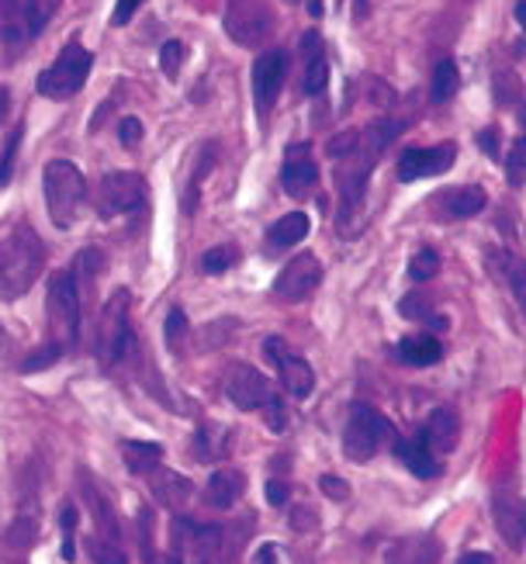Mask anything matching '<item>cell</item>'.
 Here are the masks:
<instances>
[{"instance_id": "cell-1", "label": "cell", "mask_w": 526, "mask_h": 564, "mask_svg": "<svg viewBox=\"0 0 526 564\" xmlns=\"http://www.w3.org/2000/svg\"><path fill=\"white\" fill-rule=\"evenodd\" d=\"M402 132V121H371L364 129H350L330 139L325 153L333 160V174H336V194H340V208H336V223L343 236L357 232V212L364 205L371 170L378 166L382 153L388 150V142Z\"/></svg>"}, {"instance_id": "cell-2", "label": "cell", "mask_w": 526, "mask_h": 564, "mask_svg": "<svg viewBox=\"0 0 526 564\" xmlns=\"http://www.w3.org/2000/svg\"><path fill=\"white\" fill-rule=\"evenodd\" d=\"M45 267V242L32 223H18L11 236L0 239V299L14 302L29 291Z\"/></svg>"}, {"instance_id": "cell-3", "label": "cell", "mask_w": 526, "mask_h": 564, "mask_svg": "<svg viewBox=\"0 0 526 564\" xmlns=\"http://www.w3.org/2000/svg\"><path fill=\"white\" fill-rule=\"evenodd\" d=\"M42 191H45V208L56 229H73L80 218L84 198H87V181L77 163L69 160H53L42 170Z\"/></svg>"}, {"instance_id": "cell-4", "label": "cell", "mask_w": 526, "mask_h": 564, "mask_svg": "<svg viewBox=\"0 0 526 564\" xmlns=\"http://www.w3.org/2000/svg\"><path fill=\"white\" fill-rule=\"evenodd\" d=\"M136 347V329H132V294L118 288L101 308V323H97V364L111 371Z\"/></svg>"}, {"instance_id": "cell-5", "label": "cell", "mask_w": 526, "mask_h": 564, "mask_svg": "<svg viewBox=\"0 0 526 564\" xmlns=\"http://www.w3.org/2000/svg\"><path fill=\"white\" fill-rule=\"evenodd\" d=\"M45 315H49V343H56L69 354L80 339V284L69 271H60L45 291Z\"/></svg>"}, {"instance_id": "cell-6", "label": "cell", "mask_w": 526, "mask_h": 564, "mask_svg": "<svg viewBox=\"0 0 526 564\" xmlns=\"http://www.w3.org/2000/svg\"><path fill=\"white\" fill-rule=\"evenodd\" d=\"M395 440V426L388 423V415L378 412L367 402H354L346 415V430H343V454L354 464H367L378 457Z\"/></svg>"}, {"instance_id": "cell-7", "label": "cell", "mask_w": 526, "mask_h": 564, "mask_svg": "<svg viewBox=\"0 0 526 564\" xmlns=\"http://www.w3.org/2000/svg\"><path fill=\"white\" fill-rule=\"evenodd\" d=\"M94 69V53L84 48L77 39L63 45V53L56 56L53 66H45L39 73V94L49 97V101H69V97H77L90 77Z\"/></svg>"}, {"instance_id": "cell-8", "label": "cell", "mask_w": 526, "mask_h": 564, "mask_svg": "<svg viewBox=\"0 0 526 564\" xmlns=\"http://www.w3.org/2000/svg\"><path fill=\"white\" fill-rule=\"evenodd\" d=\"M225 544L222 527L212 523H194V520H173L170 536V561L173 564H218Z\"/></svg>"}, {"instance_id": "cell-9", "label": "cell", "mask_w": 526, "mask_h": 564, "mask_svg": "<svg viewBox=\"0 0 526 564\" xmlns=\"http://www.w3.org/2000/svg\"><path fill=\"white\" fill-rule=\"evenodd\" d=\"M149 202V184L142 174H132V170H115V174H105L101 184H97V215L105 218H121L132 215Z\"/></svg>"}, {"instance_id": "cell-10", "label": "cell", "mask_w": 526, "mask_h": 564, "mask_svg": "<svg viewBox=\"0 0 526 564\" xmlns=\"http://www.w3.org/2000/svg\"><path fill=\"white\" fill-rule=\"evenodd\" d=\"M225 32L243 48L260 45L273 32L270 0H225Z\"/></svg>"}, {"instance_id": "cell-11", "label": "cell", "mask_w": 526, "mask_h": 564, "mask_svg": "<svg viewBox=\"0 0 526 564\" xmlns=\"http://www.w3.org/2000/svg\"><path fill=\"white\" fill-rule=\"evenodd\" d=\"M222 388L239 412H264L281 402L273 381H267L257 367H249V364H233L222 378Z\"/></svg>"}, {"instance_id": "cell-12", "label": "cell", "mask_w": 526, "mask_h": 564, "mask_svg": "<svg viewBox=\"0 0 526 564\" xmlns=\"http://www.w3.org/2000/svg\"><path fill=\"white\" fill-rule=\"evenodd\" d=\"M264 357L267 364L278 371V381L281 388L288 391L291 399H309L312 391H315V371H312V364L305 357H298L291 347H288V339L285 336H267L264 339Z\"/></svg>"}, {"instance_id": "cell-13", "label": "cell", "mask_w": 526, "mask_h": 564, "mask_svg": "<svg viewBox=\"0 0 526 564\" xmlns=\"http://www.w3.org/2000/svg\"><path fill=\"white\" fill-rule=\"evenodd\" d=\"M458 160V142H437V145H419V150H406L398 156V181L412 184V181H426L447 174Z\"/></svg>"}, {"instance_id": "cell-14", "label": "cell", "mask_w": 526, "mask_h": 564, "mask_svg": "<svg viewBox=\"0 0 526 564\" xmlns=\"http://www.w3.org/2000/svg\"><path fill=\"white\" fill-rule=\"evenodd\" d=\"M319 284H322V263L315 260V253H298L288 260V267L278 274V281H273V294L288 305H298V302L312 299V294L319 291Z\"/></svg>"}, {"instance_id": "cell-15", "label": "cell", "mask_w": 526, "mask_h": 564, "mask_svg": "<svg viewBox=\"0 0 526 564\" xmlns=\"http://www.w3.org/2000/svg\"><path fill=\"white\" fill-rule=\"evenodd\" d=\"M281 187L291 198H309L319 187V163L309 142H291L281 163Z\"/></svg>"}, {"instance_id": "cell-16", "label": "cell", "mask_w": 526, "mask_h": 564, "mask_svg": "<svg viewBox=\"0 0 526 564\" xmlns=\"http://www.w3.org/2000/svg\"><path fill=\"white\" fill-rule=\"evenodd\" d=\"M285 77H288V56L281 48H267V53L254 63V101H257L260 118H267L270 108L278 105Z\"/></svg>"}, {"instance_id": "cell-17", "label": "cell", "mask_w": 526, "mask_h": 564, "mask_svg": "<svg viewBox=\"0 0 526 564\" xmlns=\"http://www.w3.org/2000/svg\"><path fill=\"white\" fill-rule=\"evenodd\" d=\"M422 440V447L430 451L433 457H447L458 451V440H461V420L454 409H433L430 420L422 423V430L416 433Z\"/></svg>"}, {"instance_id": "cell-18", "label": "cell", "mask_w": 526, "mask_h": 564, "mask_svg": "<svg viewBox=\"0 0 526 564\" xmlns=\"http://www.w3.org/2000/svg\"><path fill=\"white\" fill-rule=\"evenodd\" d=\"M489 205V194L479 184H464V187H447L440 194H433V208L440 218H450V223H464V218L482 215Z\"/></svg>"}, {"instance_id": "cell-19", "label": "cell", "mask_w": 526, "mask_h": 564, "mask_svg": "<svg viewBox=\"0 0 526 564\" xmlns=\"http://www.w3.org/2000/svg\"><path fill=\"white\" fill-rule=\"evenodd\" d=\"M330 84V53H325V42L319 32H305L302 35V77H298V87H302L305 97H315Z\"/></svg>"}, {"instance_id": "cell-20", "label": "cell", "mask_w": 526, "mask_h": 564, "mask_svg": "<svg viewBox=\"0 0 526 564\" xmlns=\"http://www.w3.org/2000/svg\"><path fill=\"white\" fill-rule=\"evenodd\" d=\"M443 544L433 533H406L388 544L385 564H440Z\"/></svg>"}, {"instance_id": "cell-21", "label": "cell", "mask_w": 526, "mask_h": 564, "mask_svg": "<svg viewBox=\"0 0 526 564\" xmlns=\"http://www.w3.org/2000/svg\"><path fill=\"white\" fill-rule=\"evenodd\" d=\"M391 451H395L398 464H402V468H406L409 475L422 478V481H433V478L443 475V460L426 451V447H422V440H419L416 433H412V436H395V440H391Z\"/></svg>"}, {"instance_id": "cell-22", "label": "cell", "mask_w": 526, "mask_h": 564, "mask_svg": "<svg viewBox=\"0 0 526 564\" xmlns=\"http://www.w3.org/2000/svg\"><path fill=\"white\" fill-rule=\"evenodd\" d=\"M233 451V430L222 423H202L191 436V460L197 464H218Z\"/></svg>"}, {"instance_id": "cell-23", "label": "cell", "mask_w": 526, "mask_h": 564, "mask_svg": "<svg viewBox=\"0 0 526 564\" xmlns=\"http://www.w3.org/2000/svg\"><path fill=\"white\" fill-rule=\"evenodd\" d=\"M495 523H498V533H503V541L513 551H523L526 509H523V502H519L516 492H498V499H495Z\"/></svg>"}, {"instance_id": "cell-24", "label": "cell", "mask_w": 526, "mask_h": 564, "mask_svg": "<svg viewBox=\"0 0 526 564\" xmlns=\"http://www.w3.org/2000/svg\"><path fill=\"white\" fill-rule=\"evenodd\" d=\"M149 488H153L157 502L167 509H184L194 496L191 478H184L178 471H167V468H157L153 475H149Z\"/></svg>"}, {"instance_id": "cell-25", "label": "cell", "mask_w": 526, "mask_h": 564, "mask_svg": "<svg viewBox=\"0 0 526 564\" xmlns=\"http://www.w3.org/2000/svg\"><path fill=\"white\" fill-rule=\"evenodd\" d=\"M243 492H246V478L236 468H218L205 485V502L212 509H233L243 499Z\"/></svg>"}, {"instance_id": "cell-26", "label": "cell", "mask_w": 526, "mask_h": 564, "mask_svg": "<svg viewBox=\"0 0 526 564\" xmlns=\"http://www.w3.org/2000/svg\"><path fill=\"white\" fill-rule=\"evenodd\" d=\"M312 232V223L305 212H288L267 229V250H291Z\"/></svg>"}, {"instance_id": "cell-27", "label": "cell", "mask_w": 526, "mask_h": 564, "mask_svg": "<svg viewBox=\"0 0 526 564\" xmlns=\"http://www.w3.org/2000/svg\"><path fill=\"white\" fill-rule=\"evenodd\" d=\"M443 357V343L433 333H416L398 343V360L409 367H433Z\"/></svg>"}, {"instance_id": "cell-28", "label": "cell", "mask_w": 526, "mask_h": 564, "mask_svg": "<svg viewBox=\"0 0 526 564\" xmlns=\"http://www.w3.org/2000/svg\"><path fill=\"white\" fill-rule=\"evenodd\" d=\"M121 457H125V468L132 475H153L163 464V447L153 444V440H125Z\"/></svg>"}, {"instance_id": "cell-29", "label": "cell", "mask_w": 526, "mask_h": 564, "mask_svg": "<svg viewBox=\"0 0 526 564\" xmlns=\"http://www.w3.org/2000/svg\"><path fill=\"white\" fill-rule=\"evenodd\" d=\"M63 0H21V29L24 42H32L45 32V24L56 18Z\"/></svg>"}, {"instance_id": "cell-30", "label": "cell", "mask_w": 526, "mask_h": 564, "mask_svg": "<svg viewBox=\"0 0 526 564\" xmlns=\"http://www.w3.org/2000/svg\"><path fill=\"white\" fill-rule=\"evenodd\" d=\"M398 312H402L406 318H419V323H426L430 329H447L450 323H447V315H437V305L426 299L422 291H412V294H406L402 302H398Z\"/></svg>"}, {"instance_id": "cell-31", "label": "cell", "mask_w": 526, "mask_h": 564, "mask_svg": "<svg viewBox=\"0 0 526 564\" xmlns=\"http://www.w3.org/2000/svg\"><path fill=\"white\" fill-rule=\"evenodd\" d=\"M458 90H461V73H458V63L447 56V59H440L437 69H433L430 97H433V105H447Z\"/></svg>"}, {"instance_id": "cell-32", "label": "cell", "mask_w": 526, "mask_h": 564, "mask_svg": "<svg viewBox=\"0 0 526 564\" xmlns=\"http://www.w3.org/2000/svg\"><path fill=\"white\" fill-rule=\"evenodd\" d=\"M80 488H84V499L90 502V512H94L97 527H101V533H105V541L118 544V527H115V517H111V509H108V499L97 492L87 475H80Z\"/></svg>"}, {"instance_id": "cell-33", "label": "cell", "mask_w": 526, "mask_h": 564, "mask_svg": "<svg viewBox=\"0 0 526 564\" xmlns=\"http://www.w3.org/2000/svg\"><path fill=\"white\" fill-rule=\"evenodd\" d=\"M8 547H14V551H29L35 541H39V509L32 506V512L29 509H21V517L11 523V530H8Z\"/></svg>"}, {"instance_id": "cell-34", "label": "cell", "mask_w": 526, "mask_h": 564, "mask_svg": "<svg viewBox=\"0 0 526 564\" xmlns=\"http://www.w3.org/2000/svg\"><path fill=\"white\" fill-rule=\"evenodd\" d=\"M202 163L194 166V174H191V181H187V187H184V215H191L194 208H197V194H202V181H205V174L215 166V145L212 142H205V150H202V156H197Z\"/></svg>"}, {"instance_id": "cell-35", "label": "cell", "mask_w": 526, "mask_h": 564, "mask_svg": "<svg viewBox=\"0 0 526 564\" xmlns=\"http://www.w3.org/2000/svg\"><path fill=\"white\" fill-rule=\"evenodd\" d=\"M163 339H167V350L170 354H184L187 339H191V323L181 308H170L167 312V323H163Z\"/></svg>"}, {"instance_id": "cell-36", "label": "cell", "mask_w": 526, "mask_h": 564, "mask_svg": "<svg viewBox=\"0 0 526 564\" xmlns=\"http://www.w3.org/2000/svg\"><path fill=\"white\" fill-rule=\"evenodd\" d=\"M0 42H8V45H24L21 0H0Z\"/></svg>"}, {"instance_id": "cell-37", "label": "cell", "mask_w": 526, "mask_h": 564, "mask_svg": "<svg viewBox=\"0 0 526 564\" xmlns=\"http://www.w3.org/2000/svg\"><path fill=\"white\" fill-rule=\"evenodd\" d=\"M184 56H187V48H184V42H178V39H170V42L160 45V69H163V77H167V80H178V77H181Z\"/></svg>"}, {"instance_id": "cell-38", "label": "cell", "mask_w": 526, "mask_h": 564, "mask_svg": "<svg viewBox=\"0 0 526 564\" xmlns=\"http://www.w3.org/2000/svg\"><path fill=\"white\" fill-rule=\"evenodd\" d=\"M440 274V253L437 250H419L409 263V278L412 284H426V281H433Z\"/></svg>"}, {"instance_id": "cell-39", "label": "cell", "mask_w": 526, "mask_h": 564, "mask_svg": "<svg viewBox=\"0 0 526 564\" xmlns=\"http://www.w3.org/2000/svg\"><path fill=\"white\" fill-rule=\"evenodd\" d=\"M60 527H63V561H77V509H73V502L60 509Z\"/></svg>"}, {"instance_id": "cell-40", "label": "cell", "mask_w": 526, "mask_h": 564, "mask_svg": "<svg viewBox=\"0 0 526 564\" xmlns=\"http://www.w3.org/2000/svg\"><path fill=\"white\" fill-rule=\"evenodd\" d=\"M105 267V253L97 250V247H87V250H80L77 253V263H73V278H77V284H84V281H90L97 271Z\"/></svg>"}, {"instance_id": "cell-41", "label": "cell", "mask_w": 526, "mask_h": 564, "mask_svg": "<svg viewBox=\"0 0 526 564\" xmlns=\"http://www.w3.org/2000/svg\"><path fill=\"white\" fill-rule=\"evenodd\" d=\"M236 260H239V250L236 247H212L202 257V271L205 274H225L229 267H236Z\"/></svg>"}, {"instance_id": "cell-42", "label": "cell", "mask_w": 526, "mask_h": 564, "mask_svg": "<svg viewBox=\"0 0 526 564\" xmlns=\"http://www.w3.org/2000/svg\"><path fill=\"white\" fill-rule=\"evenodd\" d=\"M21 135H24V126H14L11 135H8V142H4V153H0V187H8L11 177H14V160H18Z\"/></svg>"}, {"instance_id": "cell-43", "label": "cell", "mask_w": 526, "mask_h": 564, "mask_svg": "<svg viewBox=\"0 0 526 564\" xmlns=\"http://www.w3.org/2000/svg\"><path fill=\"white\" fill-rule=\"evenodd\" d=\"M60 357H63V350L56 347V343H45L42 350H35V354L24 357L21 375H39V371H45V367H56V360H60Z\"/></svg>"}, {"instance_id": "cell-44", "label": "cell", "mask_w": 526, "mask_h": 564, "mask_svg": "<svg viewBox=\"0 0 526 564\" xmlns=\"http://www.w3.org/2000/svg\"><path fill=\"white\" fill-rule=\"evenodd\" d=\"M87 551L94 557V564H125V554L115 541H105V536H90Z\"/></svg>"}, {"instance_id": "cell-45", "label": "cell", "mask_w": 526, "mask_h": 564, "mask_svg": "<svg viewBox=\"0 0 526 564\" xmlns=\"http://www.w3.org/2000/svg\"><path fill=\"white\" fill-rule=\"evenodd\" d=\"M509 184L513 187H523V181H526V142L523 139H516L513 142V153H509Z\"/></svg>"}, {"instance_id": "cell-46", "label": "cell", "mask_w": 526, "mask_h": 564, "mask_svg": "<svg viewBox=\"0 0 526 564\" xmlns=\"http://www.w3.org/2000/svg\"><path fill=\"white\" fill-rule=\"evenodd\" d=\"M495 101L498 105H516L519 101V80L513 73H498L495 77Z\"/></svg>"}, {"instance_id": "cell-47", "label": "cell", "mask_w": 526, "mask_h": 564, "mask_svg": "<svg viewBox=\"0 0 526 564\" xmlns=\"http://www.w3.org/2000/svg\"><path fill=\"white\" fill-rule=\"evenodd\" d=\"M319 488H322V496H330L336 502H346L350 499V485L340 475H322L319 478Z\"/></svg>"}, {"instance_id": "cell-48", "label": "cell", "mask_w": 526, "mask_h": 564, "mask_svg": "<svg viewBox=\"0 0 526 564\" xmlns=\"http://www.w3.org/2000/svg\"><path fill=\"white\" fill-rule=\"evenodd\" d=\"M139 139H142V121L139 118H121V126H118V142L121 145H139Z\"/></svg>"}, {"instance_id": "cell-49", "label": "cell", "mask_w": 526, "mask_h": 564, "mask_svg": "<svg viewBox=\"0 0 526 564\" xmlns=\"http://www.w3.org/2000/svg\"><path fill=\"white\" fill-rule=\"evenodd\" d=\"M139 4H142V0H118L115 11H111V24H115V29H121V24H129V21L136 18Z\"/></svg>"}, {"instance_id": "cell-50", "label": "cell", "mask_w": 526, "mask_h": 564, "mask_svg": "<svg viewBox=\"0 0 526 564\" xmlns=\"http://www.w3.org/2000/svg\"><path fill=\"white\" fill-rule=\"evenodd\" d=\"M479 142H482V153H485L489 160H498V129H495V126L485 129V132L479 135Z\"/></svg>"}, {"instance_id": "cell-51", "label": "cell", "mask_w": 526, "mask_h": 564, "mask_svg": "<svg viewBox=\"0 0 526 564\" xmlns=\"http://www.w3.org/2000/svg\"><path fill=\"white\" fill-rule=\"evenodd\" d=\"M267 502H270V506H285V502H288V485L270 478V481H267Z\"/></svg>"}, {"instance_id": "cell-52", "label": "cell", "mask_w": 526, "mask_h": 564, "mask_svg": "<svg viewBox=\"0 0 526 564\" xmlns=\"http://www.w3.org/2000/svg\"><path fill=\"white\" fill-rule=\"evenodd\" d=\"M458 564H498V561L492 554H485V551H468V554H461Z\"/></svg>"}, {"instance_id": "cell-53", "label": "cell", "mask_w": 526, "mask_h": 564, "mask_svg": "<svg viewBox=\"0 0 526 564\" xmlns=\"http://www.w3.org/2000/svg\"><path fill=\"white\" fill-rule=\"evenodd\" d=\"M278 554H281V547H278V544H264V547L257 551V564H278V561H273Z\"/></svg>"}, {"instance_id": "cell-54", "label": "cell", "mask_w": 526, "mask_h": 564, "mask_svg": "<svg viewBox=\"0 0 526 564\" xmlns=\"http://www.w3.org/2000/svg\"><path fill=\"white\" fill-rule=\"evenodd\" d=\"M8 101H11L8 87H0V121H4V115H8Z\"/></svg>"}, {"instance_id": "cell-55", "label": "cell", "mask_w": 526, "mask_h": 564, "mask_svg": "<svg viewBox=\"0 0 526 564\" xmlns=\"http://www.w3.org/2000/svg\"><path fill=\"white\" fill-rule=\"evenodd\" d=\"M523 8H526V4H523V0H516V21H519V24L526 21V11H523Z\"/></svg>"}]
</instances>
